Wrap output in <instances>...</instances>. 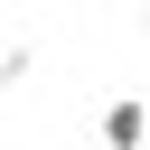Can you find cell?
<instances>
[{"label":"cell","instance_id":"6da1fadb","mask_svg":"<svg viewBox=\"0 0 150 150\" xmlns=\"http://www.w3.org/2000/svg\"><path fill=\"white\" fill-rule=\"evenodd\" d=\"M94 131H103V150H150V94H112Z\"/></svg>","mask_w":150,"mask_h":150},{"label":"cell","instance_id":"7a4b0ae2","mask_svg":"<svg viewBox=\"0 0 150 150\" xmlns=\"http://www.w3.org/2000/svg\"><path fill=\"white\" fill-rule=\"evenodd\" d=\"M141 28H150V0H141Z\"/></svg>","mask_w":150,"mask_h":150},{"label":"cell","instance_id":"3957f363","mask_svg":"<svg viewBox=\"0 0 150 150\" xmlns=\"http://www.w3.org/2000/svg\"><path fill=\"white\" fill-rule=\"evenodd\" d=\"M75 9H84V0H75Z\"/></svg>","mask_w":150,"mask_h":150}]
</instances>
